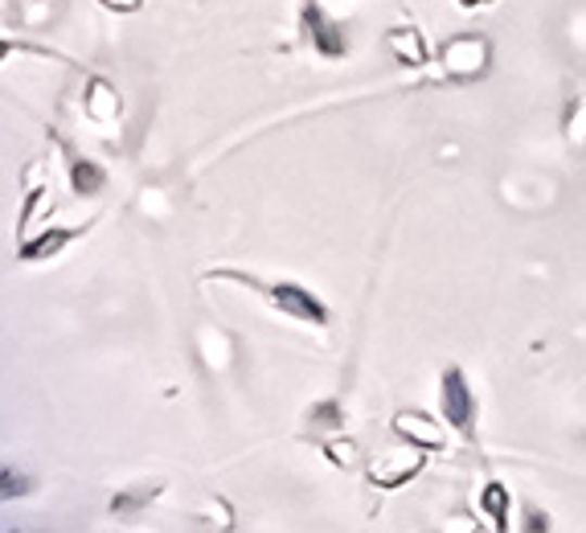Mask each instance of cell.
Segmentation results:
<instances>
[{
  "label": "cell",
  "instance_id": "cell-1",
  "mask_svg": "<svg viewBox=\"0 0 586 533\" xmlns=\"http://www.w3.org/2000/svg\"><path fill=\"white\" fill-rule=\"evenodd\" d=\"M214 279H230V283H242V288H258V292L267 295L271 304H276L283 316H292L300 325H316V329H324L332 316L324 308V300L316 292H308L304 283H292V279H279V283H258V279L242 276V271H214Z\"/></svg>",
  "mask_w": 586,
  "mask_h": 533
},
{
  "label": "cell",
  "instance_id": "cell-16",
  "mask_svg": "<svg viewBox=\"0 0 586 533\" xmlns=\"http://www.w3.org/2000/svg\"><path fill=\"white\" fill-rule=\"evenodd\" d=\"M0 484H4V493H0L4 500L25 497V493H29V480H25V477H13V468H4V472H0Z\"/></svg>",
  "mask_w": 586,
  "mask_h": 533
},
{
  "label": "cell",
  "instance_id": "cell-2",
  "mask_svg": "<svg viewBox=\"0 0 586 533\" xmlns=\"http://www.w3.org/2000/svg\"><path fill=\"white\" fill-rule=\"evenodd\" d=\"M488 62H493V46L484 34H456L447 37L440 50V66L447 83H476L488 74Z\"/></svg>",
  "mask_w": 586,
  "mask_h": 533
},
{
  "label": "cell",
  "instance_id": "cell-13",
  "mask_svg": "<svg viewBox=\"0 0 586 533\" xmlns=\"http://www.w3.org/2000/svg\"><path fill=\"white\" fill-rule=\"evenodd\" d=\"M566 140L574 148H586V99H578L566 115Z\"/></svg>",
  "mask_w": 586,
  "mask_h": 533
},
{
  "label": "cell",
  "instance_id": "cell-9",
  "mask_svg": "<svg viewBox=\"0 0 586 533\" xmlns=\"http://www.w3.org/2000/svg\"><path fill=\"white\" fill-rule=\"evenodd\" d=\"M87 119L91 124H111L115 115H119V94L111 91L103 78H91V87H87Z\"/></svg>",
  "mask_w": 586,
  "mask_h": 533
},
{
  "label": "cell",
  "instance_id": "cell-11",
  "mask_svg": "<svg viewBox=\"0 0 586 533\" xmlns=\"http://www.w3.org/2000/svg\"><path fill=\"white\" fill-rule=\"evenodd\" d=\"M480 509L493 521L496 530H509V488L500 480H488L484 493H480Z\"/></svg>",
  "mask_w": 586,
  "mask_h": 533
},
{
  "label": "cell",
  "instance_id": "cell-6",
  "mask_svg": "<svg viewBox=\"0 0 586 533\" xmlns=\"http://www.w3.org/2000/svg\"><path fill=\"white\" fill-rule=\"evenodd\" d=\"M91 226H50L46 234H37V239H25L17 246V255L25 263H41V258H58L74 239H82Z\"/></svg>",
  "mask_w": 586,
  "mask_h": 533
},
{
  "label": "cell",
  "instance_id": "cell-19",
  "mask_svg": "<svg viewBox=\"0 0 586 533\" xmlns=\"http://www.w3.org/2000/svg\"><path fill=\"white\" fill-rule=\"evenodd\" d=\"M484 4H493V0H459V9H484Z\"/></svg>",
  "mask_w": 586,
  "mask_h": 533
},
{
  "label": "cell",
  "instance_id": "cell-12",
  "mask_svg": "<svg viewBox=\"0 0 586 533\" xmlns=\"http://www.w3.org/2000/svg\"><path fill=\"white\" fill-rule=\"evenodd\" d=\"M308 419H311V427H324V431H332V427L345 423V410H341V403H336V398H324V403L311 406Z\"/></svg>",
  "mask_w": 586,
  "mask_h": 533
},
{
  "label": "cell",
  "instance_id": "cell-14",
  "mask_svg": "<svg viewBox=\"0 0 586 533\" xmlns=\"http://www.w3.org/2000/svg\"><path fill=\"white\" fill-rule=\"evenodd\" d=\"M152 497H156V488H136V493H119V497L111 500V513L128 517V513H136L140 505H148Z\"/></svg>",
  "mask_w": 586,
  "mask_h": 533
},
{
  "label": "cell",
  "instance_id": "cell-4",
  "mask_svg": "<svg viewBox=\"0 0 586 533\" xmlns=\"http://www.w3.org/2000/svg\"><path fill=\"white\" fill-rule=\"evenodd\" d=\"M422 468H426V447H406V452H385L378 460L369 464V484H378V488H403L410 480L419 477Z\"/></svg>",
  "mask_w": 586,
  "mask_h": 533
},
{
  "label": "cell",
  "instance_id": "cell-15",
  "mask_svg": "<svg viewBox=\"0 0 586 533\" xmlns=\"http://www.w3.org/2000/svg\"><path fill=\"white\" fill-rule=\"evenodd\" d=\"M324 456H329L336 468H353V460H357V443L332 440V443H324Z\"/></svg>",
  "mask_w": 586,
  "mask_h": 533
},
{
  "label": "cell",
  "instance_id": "cell-18",
  "mask_svg": "<svg viewBox=\"0 0 586 533\" xmlns=\"http://www.w3.org/2000/svg\"><path fill=\"white\" fill-rule=\"evenodd\" d=\"M525 530H550V521H546V513H530V525Z\"/></svg>",
  "mask_w": 586,
  "mask_h": 533
},
{
  "label": "cell",
  "instance_id": "cell-10",
  "mask_svg": "<svg viewBox=\"0 0 586 533\" xmlns=\"http://www.w3.org/2000/svg\"><path fill=\"white\" fill-rule=\"evenodd\" d=\"M71 181H74V193H82V198H94V193H103V185H107V173H103V165L87 161V156H74V161H71Z\"/></svg>",
  "mask_w": 586,
  "mask_h": 533
},
{
  "label": "cell",
  "instance_id": "cell-7",
  "mask_svg": "<svg viewBox=\"0 0 586 533\" xmlns=\"http://www.w3.org/2000/svg\"><path fill=\"white\" fill-rule=\"evenodd\" d=\"M394 435L415 447H426V452H440L443 447V427L435 419H426L422 410H398L394 415Z\"/></svg>",
  "mask_w": 586,
  "mask_h": 533
},
{
  "label": "cell",
  "instance_id": "cell-5",
  "mask_svg": "<svg viewBox=\"0 0 586 533\" xmlns=\"http://www.w3.org/2000/svg\"><path fill=\"white\" fill-rule=\"evenodd\" d=\"M304 37H308L311 50H316L320 58H345L348 54L345 25H336L320 4H308V9H304Z\"/></svg>",
  "mask_w": 586,
  "mask_h": 533
},
{
  "label": "cell",
  "instance_id": "cell-17",
  "mask_svg": "<svg viewBox=\"0 0 586 533\" xmlns=\"http://www.w3.org/2000/svg\"><path fill=\"white\" fill-rule=\"evenodd\" d=\"M103 9H111V13H140L144 9V0H99Z\"/></svg>",
  "mask_w": 586,
  "mask_h": 533
},
{
  "label": "cell",
  "instance_id": "cell-8",
  "mask_svg": "<svg viewBox=\"0 0 586 533\" xmlns=\"http://www.w3.org/2000/svg\"><path fill=\"white\" fill-rule=\"evenodd\" d=\"M385 50L398 66H426V41L415 25H394L385 29Z\"/></svg>",
  "mask_w": 586,
  "mask_h": 533
},
{
  "label": "cell",
  "instance_id": "cell-3",
  "mask_svg": "<svg viewBox=\"0 0 586 533\" xmlns=\"http://www.w3.org/2000/svg\"><path fill=\"white\" fill-rule=\"evenodd\" d=\"M440 406H443V423L451 427L456 435L472 440L476 435V390L468 386V373L459 366H447L440 378Z\"/></svg>",
  "mask_w": 586,
  "mask_h": 533
}]
</instances>
